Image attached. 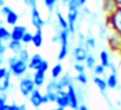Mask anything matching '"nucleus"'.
I'll return each mask as SVG.
<instances>
[{"label": "nucleus", "instance_id": "1", "mask_svg": "<svg viewBox=\"0 0 121 110\" xmlns=\"http://www.w3.org/2000/svg\"><path fill=\"white\" fill-rule=\"evenodd\" d=\"M105 25L112 32H116L121 36V7H118L111 14L105 16Z\"/></svg>", "mask_w": 121, "mask_h": 110}, {"label": "nucleus", "instance_id": "2", "mask_svg": "<svg viewBox=\"0 0 121 110\" xmlns=\"http://www.w3.org/2000/svg\"><path fill=\"white\" fill-rule=\"evenodd\" d=\"M69 31L68 30H60L59 31V43H60V51L57 55V61H63L66 58L69 53Z\"/></svg>", "mask_w": 121, "mask_h": 110}, {"label": "nucleus", "instance_id": "3", "mask_svg": "<svg viewBox=\"0 0 121 110\" xmlns=\"http://www.w3.org/2000/svg\"><path fill=\"white\" fill-rule=\"evenodd\" d=\"M25 1H26L27 4H30V7H31V24H33V26L37 30L42 29V27L44 26L46 21L42 18L39 11H38L37 0H25Z\"/></svg>", "mask_w": 121, "mask_h": 110}, {"label": "nucleus", "instance_id": "4", "mask_svg": "<svg viewBox=\"0 0 121 110\" xmlns=\"http://www.w3.org/2000/svg\"><path fill=\"white\" fill-rule=\"evenodd\" d=\"M37 88L33 82V78L29 75H25L20 79L18 82V89H20V93L22 94L24 97H29L31 94V92Z\"/></svg>", "mask_w": 121, "mask_h": 110}, {"label": "nucleus", "instance_id": "5", "mask_svg": "<svg viewBox=\"0 0 121 110\" xmlns=\"http://www.w3.org/2000/svg\"><path fill=\"white\" fill-rule=\"evenodd\" d=\"M8 70H9V73H11V75L16 76V78H22V76L26 75L29 69H27V63L18 58L14 63H12V65L8 66Z\"/></svg>", "mask_w": 121, "mask_h": 110}, {"label": "nucleus", "instance_id": "6", "mask_svg": "<svg viewBox=\"0 0 121 110\" xmlns=\"http://www.w3.org/2000/svg\"><path fill=\"white\" fill-rule=\"evenodd\" d=\"M66 96H68V100H69V107L73 110H77L79 106V97L74 84H70L66 88Z\"/></svg>", "mask_w": 121, "mask_h": 110}, {"label": "nucleus", "instance_id": "7", "mask_svg": "<svg viewBox=\"0 0 121 110\" xmlns=\"http://www.w3.org/2000/svg\"><path fill=\"white\" fill-rule=\"evenodd\" d=\"M107 43H108V45H109L111 51H113V52H120V49H121V36L118 34L111 31V34L107 36Z\"/></svg>", "mask_w": 121, "mask_h": 110}, {"label": "nucleus", "instance_id": "8", "mask_svg": "<svg viewBox=\"0 0 121 110\" xmlns=\"http://www.w3.org/2000/svg\"><path fill=\"white\" fill-rule=\"evenodd\" d=\"M87 56H89V51L87 48H85V45H77L73 51V57L76 60V62L78 63H85Z\"/></svg>", "mask_w": 121, "mask_h": 110}, {"label": "nucleus", "instance_id": "9", "mask_svg": "<svg viewBox=\"0 0 121 110\" xmlns=\"http://www.w3.org/2000/svg\"><path fill=\"white\" fill-rule=\"evenodd\" d=\"M78 16H79L78 11H68L66 21H68L69 34H74V32H76V22H77V20H78Z\"/></svg>", "mask_w": 121, "mask_h": 110}, {"label": "nucleus", "instance_id": "10", "mask_svg": "<svg viewBox=\"0 0 121 110\" xmlns=\"http://www.w3.org/2000/svg\"><path fill=\"white\" fill-rule=\"evenodd\" d=\"M42 96H43V93L38 88H35L34 91L31 92V94L29 96V102L31 104V106L34 107V109H38V107H40L43 105Z\"/></svg>", "mask_w": 121, "mask_h": 110}, {"label": "nucleus", "instance_id": "11", "mask_svg": "<svg viewBox=\"0 0 121 110\" xmlns=\"http://www.w3.org/2000/svg\"><path fill=\"white\" fill-rule=\"evenodd\" d=\"M26 31H27L26 27L22 26V25H16V26H13L12 27V31H11V40L21 42Z\"/></svg>", "mask_w": 121, "mask_h": 110}, {"label": "nucleus", "instance_id": "12", "mask_svg": "<svg viewBox=\"0 0 121 110\" xmlns=\"http://www.w3.org/2000/svg\"><path fill=\"white\" fill-rule=\"evenodd\" d=\"M55 104L57 105V107H63V109L69 107V100H68V96H66V91L61 89V91L57 92V97H56Z\"/></svg>", "mask_w": 121, "mask_h": 110}, {"label": "nucleus", "instance_id": "13", "mask_svg": "<svg viewBox=\"0 0 121 110\" xmlns=\"http://www.w3.org/2000/svg\"><path fill=\"white\" fill-rule=\"evenodd\" d=\"M102 7H103V11H104L105 16H107V14H111L112 12H115L118 8V4L116 0H103Z\"/></svg>", "mask_w": 121, "mask_h": 110}, {"label": "nucleus", "instance_id": "14", "mask_svg": "<svg viewBox=\"0 0 121 110\" xmlns=\"http://www.w3.org/2000/svg\"><path fill=\"white\" fill-rule=\"evenodd\" d=\"M42 61H43L42 56H40L39 53H34L33 56H30V60H29V62H27V69H29V70L35 71Z\"/></svg>", "mask_w": 121, "mask_h": 110}, {"label": "nucleus", "instance_id": "15", "mask_svg": "<svg viewBox=\"0 0 121 110\" xmlns=\"http://www.w3.org/2000/svg\"><path fill=\"white\" fill-rule=\"evenodd\" d=\"M33 82H34L35 87L37 88H42L46 83V73H42V71H34L33 74Z\"/></svg>", "mask_w": 121, "mask_h": 110}, {"label": "nucleus", "instance_id": "16", "mask_svg": "<svg viewBox=\"0 0 121 110\" xmlns=\"http://www.w3.org/2000/svg\"><path fill=\"white\" fill-rule=\"evenodd\" d=\"M57 84H59V88H60V89H64V91H66V88H68L70 84H73L70 74L66 73V74H64V75H61L60 78L57 79Z\"/></svg>", "mask_w": 121, "mask_h": 110}, {"label": "nucleus", "instance_id": "17", "mask_svg": "<svg viewBox=\"0 0 121 110\" xmlns=\"http://www.w3.org/2000/svg\"><path fill=\"white\" fill-rule=\"evenodd\" d=\"M92 82H94V84L99 88V91L103 93V96L107 98V94H105V91H107V83H105V79H103L102 76H94V78H92Z\"/></svg>", "mask_w": 121, "mask_h": 110}, {"label": "nucleus", "instance_id": "18", "mask_svg": "<svg viewBox=\"0 0 121 110\" xmlns=\"http://www.w3.org/2000/svg\"><path fill=\"white\" fill-rule=\"evenodd\" d=\"M11 73H8L4 78L0 79V92H3V93H7L9 88H11Z\"/></svg>", "mask_w": 121, "mask_h": 110}, {"label": "nucleus", "instance_id": "19", "mask_svg": "<svg viewBox=\"0 0 121 110\" xmlns=\"http://www.w3.org/2000/svg\"><path fill=\"white\" fill-rule=\"evenodd\" d=\"M7 48H8L9 51H12L14 55H18V53L22 51V48H24V47H22V43L21 42H17V40H9Z\"/></svg>", "mask_w": 121, "mask_h": 110}, {"label": "nucleus", "instance_id": "20", "mask_svg": "<svg viewBox=\"0 0 121 110\" xmlns=\"http://www.w3.org/2000/svg\"><path fill=\"white\" fill-rule=\"evenodd\" d=\"M33 45L35 48H40L43 44V32H42V29L37 30L35 34H33Z\"/></svg>", "mask_w": 121, "mask_h": 110}, {"label": "nucleus", "instance_id": "21", "mask_svg": "<svg viewBox=\"0 0 121 110\" xmlns=\"http://www.w3.org/2000/svg\"><path fill=\"white\" fill-rule=\"evenodd\" d=\"M99 58H100V65L104 66L105 69L109 67V65H111V58H109V53H108V51H105V49L100 51Z\"/></svg>", "mask_w": 121, "mask_h": 110}, {"label": "nucleus", "instance_id": "22", "mask_svg": "<svg viewBox=\"0 0 121 110\" xmlns=\"http://www.w3.org/2000/svg\"><path fill=\"white\" fill-rule=\"evenodd\" d=\"M59 91H61V89L59 88L57 79H51L46 86V93H50V92L51 93H57Z\"/></svg>", "mask_w": 121, "mask_h": 110}, {"label": "nucleus", "instance_id": "23", "mask_svg": "<svg viewBox=\"0 0 121 110\" xmlns=\"http://www.w3.org/2000/svg\"><path fill=\"white\" fill-rule=\"evenodd\" d=\"M105 83H107V88H111V89L117 88V86H118L117 75L116 74H109L107 76V79H105Z\"/></svg>", "mask_w": 121, "mask_h": 110}, {"label": "nucleus", "instance_id": "24", "mask_svg": "<svg viewBox=\"0 0 121 110\" xmlns=\"http://www.w3.org/2000/svg\"><path fill=\"white\" fill-rule=\"evenodd\" d=\"M18 18H20L18 14H17L14 11H12L11 13H9L8 16L5 17V22L9 25V26L13 27V26H16V25H17V22H18Z\"/></svg>", "mask_w": 121, "mask_h": 110}, {"label": "nucleus", "instance_id": "25", "mask_svg": "<svg viewBox=\"0 0 121 110\" xmlns=\"http://www.w3.org/2000/svg\"><path fill=\"white\" fill-rule=\"evenodd\" d=\"M61 75H63V65L59 62L51 69V76H52V79H59Z\"/></svg>", "mask_w": 121, "mask_h": 110}, {"label": "nucleus", "instance_id": "26", "mask_svg": "<svg viewBox=\"0 0 121 110\" xmlns=\"http://www.w3.org/2000/svg\"><path fill=\"white\" fill-rule=\"evenodd\" d=\"M0 40L1 42H9L11 40V31L3 25H0Z\"/></svg>", "mask_w": 121, "mask_h": 110}, {"label": "nucleus", "instance_id": "27", "mask_svg": "<svg viewBox=\"0 0 121 110\" xmlns=\"http://www.w3.org/2000/svg\"><path fill=\"white\" fill-rule=\"evenodd\" d=\"M56 18H57V22L60 25L61 30H68V21H66V18H64V16L59 11L56 12Z\"/></svg>", "mask_w": 121, "mask_h": 110}, {"label": "nucleus", "instance_id": "28", "mask_svg": "<svg viewBox=\"0 0 121 110\" xmlns=\"http://www.w3.org/2000/svg\"><path fill=\"white\" fill-rule=\"evenodd\" d=\"M95 65H96V58H95L92 55H89L87 58H86V61H85V66H86V69H94Z\"/></svg>", "mask_w": 121, "mask_h": 110}, {"label": "nucleus", "instance_id": "29", "mask_svg": "<svg viewBox=\"0 0 121 110\" xmlns=\"http://www.w3.org/2000/svg\"><path fill=\"white\" fill-rule=\"evenodd\" d=\"M105 70H107V69H105L104 66H102L100 63H96V65H95V67L92 69L95 76H103L105 74Z\"/></svg>", "mask_w": 121, "mask_h": 110}, {"label": "nucleus", "instance_id": "30", "mask_svg": "<svg viewBox=\"0 0 121 110\" xmlns=\"http://www.w3.org/2000/svg\"><path fill=\"white\" fill-rule=\"evenodd\" d=\"M17 56H18L20 60L24 61V62H26V63L29 62V60H30V53H29V51H27L26 48H22V51Z\"/></svg>", "mask_w": 121, "mask_h": 110}, {"label": "nucleus", "instance_id": "31", "mask_svg": "<svg viewBox=\"0 0 121 110\" xmlns=\"http://www.w3.org/2000/svg\"><path fill=\"white\" fill-rule=\"evenodd\" d=\"M68 11H78V8L81 7L79 0H68Z\"/></svg>", "mask_w": 121, "mask_h": 110}, {"label": "nucleus", "instance_id": "32", "mask_svg": "<svg viewBox=\"0 0 121 110\" xmlns=\"http://www.w3.org/2000/svg\"><path fill=\"white\" fill-rule=\"evenodd\" d=\"M85 48H95L96 47V40H95V38H92V36H90V38H86L85 39Z\"/></svg>", "mask_w": 121, "mask_h": 110}, {"label": "nucleus", "instance_id": "33", "mask_svg": "<svg viewBox=\"0 0 121 110\" xmlns=\"http://www.w3.org/2000/svg\"><path fill=\"white\" fill-rule=\"evenodd\" d=\"M48 69H50V63H48V61L43 60L42 62L39 63V66H38V69L35 71H42V73H47Z\"/></svg>", "mask_w": 121, "mask_h": 110}, {"label": "nucleus", "instance_id": "34", "mask_svg": "<svg viewBox=\"0 0 121 110\" xmlns=\"http://www.w3.org/2000/svg\"><path fill=\"white\" fill-rule=\"evenodd\" d=\"M31 42H33V34L29 31H26L24 35V38H22V40H21V43H24V44H30Z\"/></svg>", "mask_w": 121, "mask_h": 110}, {"label": "nucleus", "instance_id": "35", "mask_svg": "<svg viewBox=\"0 0 121 110\" xmlns=\"http://www.w3.org/2000/svg\"><path fill=\"white\" fill-rule=\"evenodd\" d=\"M76 80L78 82V83H81V84H87V75H86L85 73H82V74H77Z\"/></svg>", "mask_w": 121, "mask_h": 110}, {"label": "nucleus", "instance_id": "36", "mask_svg": "<svg viewBox=\"0 0 121 110\" xmlns=\"http://www.w3.org/2000/svg\"><path fill=\"white\" fill-rule=\"evenodd\" d=\"M74 70L77 71V74H82V73H85V70H86V66H85V63L76 62L74 63Z\"/></svg>", "mask_w": 121, "mask_h": 110}, {"label": "nucleus", "instance_id": "37", "mask_svg": "<svg viewBox=\"0 0 121 110\" xmlns=\"http://www.w3.org/2000/svg\"><path fill=\"white\" fill-rule=\"evenodd\" d=\"M43 1H44V5L48 8V11H50V12H52L53 7H55L56 3H57V0H43Z\"/></svg>", "mask_w": 121, "mask_h": 110}, {"label": "nucleus", "instance_id": "38", "mask_svg": "<svg viewBox=\"0 0 121 110\" xmlns=\"http://www.w3.org/2000/svg\"><path fill=\"white\" fill-rule=\"evenodd\" d=\"M9 110H26V105L22 104V105H17V104H12L11 105V109Z\"/></svg>", "mask_w": 121, "mask_h": 110}, {"label": "nucleus", "instance_id": "39", "mask_svg": "<svg viewBox=\"0 0 121 110\" xmlns=\"http://www.w3.org/2000/svg\"><path fill=\"white\" fill-rule=\"evenodd\" d=\"M0 12H1V14H3L4 17H7L9 13L12 12V8L11 7H7V5H4V7H1V9H0Z\"/></svg>", "mask_w": 121, "mask_h": 110}, {"label": "nucleus", "instance_id": "40", "mask_svg": "<svg viewBox=\"0 0 121 110\" xmlns=\"http://www.w3.org/2000/svg\"><path fill=\"white\" fill-rule=\"evenodd\" d=\"M7 104V93H3L0 92V109Z\"/></svg>", "mask_w": 121, "mask_h": 110}, {"label": "nucleus", "instance_id": "41", "mask_svg": "<svg viewBox=\"0 0 121 110\" xmlns=\"http://www.w3.org/2000/svg\"><path fill=\"white\" fill-rule=\"evenodd\" d=\"M46 96H47V98H48V102H56V97H57V93H44Z\"/></svg>", "mask_w": 121, "mask_h": 110}, {"label": "nucleus", "instance_id": "42", "mask_svg": "<svg viewBox=\"0 0 121 110\" xmlns=\"http://www.w3.org/2000/svg\"><path fill=\"white\" fill-rule=\"evenodd\" d=\"M8 73H9L8 67H4V66H3V67H0V79L4 78V76H5Z\"/></svg>", "mask_w": 121, "mask_h": 110}, {"label": "nucleus", "instance_id": "43", "mask_svg": "<svg viewBox=\"0 0 121 110\" xmlns=\"http://www.w3.org/2000/svg\"><path fill=\"white\" fill-rule=\"evenodd\" d=\"M17 60H18V56H17V55H13V56H11V57L8 58V66H9V65H12V63H14Z\"/></svg>", "mask_w": 121, "mask_h": 110}, {"label": "nucleus", "instance_id": "44", "mask_svg": "<svg viewBox=\"0 0 121 110\" xmlns=\"http://www.w3.org/2000/svg\"><path fill=\"white\" fill-rule=\"evenodd\" d=\"M7 49H8V48H7V45H1V47H0V57H3L4 55H5V52H7Z\"/></svg>", "mask_w": 121, "mask_h": 110}, {"label": "nucleus", "instance_id": "45", "mask_svg": "<svg viewBox=\"0 0 121 110\" xmlns=\"http://www.w3.org/2000/svg\"><path fill=\"white\" fill-rule=\"evenodd\" d=\"M109 69H111V74H116V75H117V70H116V66L113 65L112 62H111V65H109Z\"/></svg>", "mask_w": 121, "mask_h": 110}, {"label": "nucleus", "instance_id": "46", "mask_svg": "<svg viewBox=\"0 0 121 110\" xmlns=\"http://www.w3.org/2000/svg\"><path fill=\"white\" fill-rule=\"evenodd\" d=\"M77 110H89V107H87L85 104H79V106H78V109H77Z\"/></svg>", "mask_w": 121, "mask_h": 110}, {"label": "nucleus", "instance_id": "47", "mask_svg": "<svg viewBox=\"0 0 121 110\" xmlns=\"http://www.w3.org/2000/svg\"><path fill=\"white\" fill-rule=\"evenodd\" d=\"M42 102H43V105H44V104H50V102H48V98H47V96H46V94H43V96H42Z\"/></svg>", "mask_w": 121, "mask_h": 110}, {"label": "nucleus", "instance_id": "48", "mask_svg": "<svg viewBox=\"0 0 121 110\" xmlns=\"http://www.w3.org/2000/svg\"><path fill=\"white\" fill-rule=\"evenodd\" d=\"M9 109H11V105H9V104H5L0 110H9Z\"/></svg>", "mask_w": 121, "mask_h": 110}, {"label": "nucleus", "instance_id": "49", "mask_svg": "<svg viewBox=\"0 0 121 110\" xmlns=\"http://www.w3.org/2000/svg\"><path fill=\"white\" fill-rule=\"evenodd\" d=\"M52 42H59V34L55 35V36L52 38Z\"/></svg>", "mask_w": 121, "mask_h": 110}, {"label": "nucleus", "instance_id": "50", "mask_svg": "<svg viewBox=\"0 0 121 110\" xmlns=\"http://www.w3.org/2000/svg\"><path fill=\"white\" fill-rule=\"evenodd\" d=\"M86 1H87V0H79V4H81V7H83L85 4H86Z\"/></svg>", "mask_w": 121, "mask_h": 110}, {"label": "nucleus", "instance_id": "51", "mask_svg": "<svg viewBox=\"0 0 121 110\" xmlns=\"http://www.w3.org/2000/svg\"><path fill=\"white\" fill-rule=\"evenodd\" d=\"M3 62H4L3 57H0V67H3Z\"/></svg>", "mask_w": 121, "mask_h": 110}, {"label": "nucleus", "instance_id": "52", "mask_svg": "<svg viewBox=\"0 0 121 110\" xmlns=\"http://www.w3.org/2000/svg\"><path fill=\"white\" fill-rule=\"evenodd\" d=\"M1 7H4V0H0V8Z\"/></svg>", "mask_w": 121, "mask_h": 110}, {"label": "nucleus", "instance_id": "53", "mask_svg": "<svg viewBox=\"0 0 121 110\" xmlns=\"http://www.w3.org/2000/svg\"><path fill=\"white\" fill-rule=\"evenodd\" d=\"M52 110H65V109H63V107H56V109H52Z\"/></svg>", "mask_w": 121, "mask_h": 110}, {"label": "nucleus", "instance_id": "54", "mask_svg": "<svg viewBox=\"0 0 121 110\" xmlns=\"http://www.w3.org/2000/svg\"><path fill=\"white\" fill-rule=\"evenodd\" d=\"M117 1V4H118V7H121V0H116Z\"/></svg>", "mask_w": 121, "mask_h": 110}, {"label": "nucleus", "instance_id": "55", "mask_svg": "<svg viewBox=\"0 0 121 110\" xmlns=\"http://www.w3.org/2000/svg\"><path fill=\"white\" fill-rule=\"evenodd\" d=\"M61 1H63V3H68V0H61Z\"/></svg>", "mask_w": 121, "mask_h": 110}, {"label": "nucleus", "instance_id": "56", "mask_svg": "<svg viewBox=\"0 0 121 110\" xmlns=\"http://www.w3.org/2000/svg\"><path fill=\"white\" fill-rule=\"evenodd\" d=\"M1 45H3V42H1V40H0V47H1Z\"/></svg>", "mask_w": 121, "mask_h": 110}, {"label": "nucleus", "instance_id": "57", "mask_svg": "<svg viewBox=\"0 0 121 110\" xmlns=\"http://www.w3.org/2000/svg\"><path fill=\"white\" fill-rule=\"evenodd\" d=\"M34 110H42V109H40V107H38V109H34Z\"/></svg>", "mask_w": 121, "mask_h": 110}, {"label": "nucleus", "instance_id": "58", "mask_svg": "<svg viewBox=\"0 0 121 110\" xmlns=\"http://www.w3.org/2000/svg\"><path fill=\"white\" fill-rule=\"evenodd\" d=\"M118 53H120V57H121V49H120V52H118Z\"/></svg>", "mask_w": 121, "mask_h": 110}, {"label": "nucleus", "instance_id": "59", "mask_svg": "<svg viewBox=\"0 0 121 110\" xmlns=\"http://www.w3.org/2000/svg\"><path fill=\"white\" fill-rule=\"evenodd\" d=\"M50 110H52V109H50Z\"/></svg>", "mask_w": 121, "mask_h": 110}]
</instances>
